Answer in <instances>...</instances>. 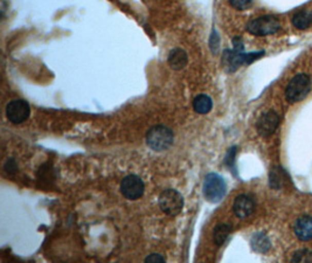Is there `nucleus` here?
<instances>
[{
  "label": "nucleus",
  "instance_id": "nucleus-10",
  "mask_svg": "<svg viewBox=\"0 0 312 263\" xmlns=\"http://www.w3.org/2000/svg\"><path fill=\"white\" fill-rule=\"evenodd\" d=\"M255 206L256 202L253 197L249 196V194H240V196L235 199L233 211L237 218L246 219L254 213Z\"/></svg>",
  "mask_w": 312,
  "mask_h": 263
},
{
  "label": "nucleus",
  "instance_id": "nucleus-13",
  "mask_svg": "<svg viewBox=\"0 0 312 263\" xmlns=\"http://www.w3.org/2000/svg\"><path fill=\"white\" fill-rule=\"evenodd\" d=\"M286 180H288V176L284 172L282 167H272L270 171V176H269V184H270L271 189L279 190L282 189L285 185Z\"/></svg>",
  "mask_w": 312,
  "mask_h": 263
},
{
  "label": "nucleus",
  "instance_id": "nucleus-14",
  "mask_svg": "<svg viewBox=\"0 0 312 263\" xmlns=\"http://www.w3.org/2000/svg\"><path fill=\"white\" fill-rule=\"evenodd\" d=\"M193 108L200 115H206L213 108V101L208 95L201 94L194 99Z\"/></svg>",
  "mask_w": 312,
  "mask_h": 263
},
{
  "label": "nucleus",
  "instance_id": "nucleus-22",
  "mask_svg": "<svg viewBox=\"0 0 312 263\" xmlns=\"http://www.w3.org/2000/svg\"><path fill=\"white\" fill-rule=\"evenodd\" d=\"M5 168L8 173H14L16 171V164L13 159H10L5 165Z\"/></svg>",
  "mask_w": 312,
  "mask_h": 263
},
{
  "label": "nucleus",
  "instance_id": "nucleus-21",
  "mask_svg": "<svg viewBox=\"0 0 312 263\" xmlns=\"http://www.w3.org/2000/svg\"><path fill=\"white\" fill-rule=\"evenodd\" d=\"M235 154H236V147H232L228 151L227 157H226V164L228 165V166L232 167L234 164V158H235Z\"/></svg>",
  "mask_w": 312,
  "mask_h": 263
},
{
  "label": "nucleus",
  "instance_id": "nucleus-12",
  "mask_svg": "<svg viewBox=\"0 0 312 263\" xmlns=\"http://www.w3.org/2000/svg\"><path fill=\"white\" fill-rule=\"evenodd\" d=\"M187 61H189V58H187L186 52L180 48L173 49L169 55L170 66L176 70L181 69V68L185 67L187 65Z\"/></svg>",
  "mask_w": 312,
  "mask_h": 263
},
{
  "label": "nucleus",
  "instance_id": "nucleus-2",
  "mask_svg": "<svg viewBox=\"0 0 312 263\" xmlns=\"http://www.w3.org/2000/svg\"><path fill=\"white\" fill-rule=\"evenodd\" d=\"M227 192V185L224 178L217 173H208L204 180L203 193L207 201L217 203L224 199Z\"/></svg>",
  "mask_w": 312,
  "mask_h": 263
},
{
  "label": "nucleus",
  "instance_id": "nucleus-19",
  "mask_svg": "<svg viewBox=\"0 0 312 263\" xmlns=\"http://www.w3.org/2000/svg\"><path fill=\"white\" fill-rule=\"evenodd\" d=\"M230 5L238 11H245L253 6L254 0H229Z\"/></svg>",
  "mask_w": 312,
  "mask_h": 263
},
{
  "label": "nucleus",
  "instance_id": "nucleus-17",
  "mask_svg": "<svg viewBox=\"0 0 312 263\" xmlns=\"http://www.w3.org/2000/svg\"><path fill=\"white\" fill-rule=\"evenodd\" d=\"M230 232H232V226L228 223H219L215 227L214 233H213V241L216 246H221L227 240Z\"/></svg>",
  "mask_w": 312,
  "mask_h": 263
},
{
  "label": "nucleus",
  "instance_id": "nucleus-5",
  "mask_svg": "<svg viewBox=\"0 0 312 263\" xmlns=\"http://www.w3.org/2000/svg\"><path fill=\"white\" fill-rule=\"evenodd\" d=\"M281 28V24L276 16L264 15L251 19L247 24V31L256 36H266L276 33Z\"/></svg>",
  "mask_w": 312,
  "mask_h": 263
},
{
  "label": "nucleus",
  "instance_id": "nucleus-1",
  "mask_svg": "<svg viewBox=\"0 0 312 263\" xmlns=\"http://www.w3.org/2000/svg\"><path fill=\"white\" fill-rule=\"evenodd\" d=\"M311 90V79L306 74H297L290 80L285 89V99L289 103L303 101Z\"/></svg>",
  "mask_w": 312,
  "mask_h": 263
},
{
  "label": "nucleus",
  "instance_id": "nucleus-16",
  "mask_svg": "<svg viewBox=\"0 0 312 263\" xmlns=\"http://www.w3.org/2000/svg\"><path fill=\"white\" fill-rule=\"evenodd\" d=\"M251 247L260 254L267 253L270 249V241L268 237L263 234V233H256V234L251 237Z\"/></svg>",
  "mask_w": 312,
  "mask_h": 263
},
{
  "label": "nucleus",
  "instance_id": "nucleus-7",
  "mask_svg": "<svg viewBox=\"0 0 312 263\" xmlns=\"http://www.w3.org/2000/svg\"><path fill=\"white\" fill-rule=\"evenodd\" d=\"M145 190L144 181L138 176L130 175L122 180L121 192L129 200H137L143 196Z\"/></svg>",
  "mask_w": 312,
  "mask_h": 263
},
{
  "label": "nucleus",
  "instance_id": "nucleus-6",
  "mask_svg": "<svg viewBox=\"0 0 312 263\" xmlns=\"http://www.w3.org/2000/svg\"><path fill=\"white\" fill-rule=\"evenodd\" d=\"M159 206L166 215L176 216L183 207V198L176 190H165L159 196Z\"/></svg>",
  "mask_w": 312,
  "mask_h": 263
},
{
  "label": "nucleus",
  "instance_id": "nucleus-20",
  "mask_svg": "<svg viewBox=\"0 0 312 263\" xmlns=\"http://www.w3.org/2000/svg\"><path fill=\"white\" fill-rule=\"evenodd\" d=\"M145 262L148 263H164L165 258L160 255V254L153 253L151 255H149L146 258H145Z\"/></svg>",
  "mask_w": 312,
  "mask_h": 263
},
{
  "label": "nucleus",
  "instance_id": "nucleus-4",
  "mask_svg": "<svg viewBox=\"0 0 312 263\" xmlns=\"http://www.w3.org/2000/svg\"><path fill=\"white\" fill-rule=\"evenodd\" d=\"M146 143L153 151H165L172 145V130L164 125H156L149 130L146 135Z\"/></svg>",
  "mask_w": 312,
  "mask_h": 263
},
{
  "label": "nucleus",
  "instance_id": "nucleus-23",
  "mask_svg": "<svg viewBox=\"0 0 312 263\" xmlns=\"http://www.w3.org/2000/svg\"><path fill=\"white\" fill-rule=\"evenodd\" d=\"M233 44H234V49L238 50V52H242V50H243V42L241 41L240 37H238V36L234 37Z\"/></svg>",
  "mask_w": 312,
  "mask_h": 263
},
{
  "label": "nucleus",
  "instance_id": "nucleus-3",
  "mask_svg": "<svg viewBox=\"0 0 312 263\" xmlns=\"http://www.w3.org/2000/svg\"><path fill=\"white\" fill-rule=\"evenodd\" d=\"M264 52H256V53H242L238 50L234 49L230 50L227 49L224 52V57H222V65H224L225 69L228 73H233V71L237 70L242 65H250L251 62L258 60Z\"/></svg>",
  "mask_w": 312,
  "mask_h": 263
},
{
  "label": "nucleus",
  "instance_id": "nucleus-8",
  "mask_svg": "<svg viewBox=\"0 0 312 263\" xmlns=\"http://www.w3.org/2000/svg\"><path fill=\"white\" fill-rule=\"evenodd\" d=\"M31 114V107L26 101L14 100L11 101L6 107V116L8 121L13 124H20L27 120Z\"/></svg>",
  "mask_w": 312,
  "mask_h": 263
},
{
  "label": "nucleus",
  "instance_id": "nucleus-11",
  "mask_svg": "<svg viewBox=\"0 0 312 263\" xmlns=\"http://www.w3.org/2000/svg\"><path fill=\"white\" fill-rule=\"evenodd\" d=\"M293 231L298 240L304 241V242L312 240V216H299L296 220V222H295Z\"/></svg>",
  "mask_w": 312,
  "mask_h": 263
},
{
  "label": "nucleus",
  "instance_id": "nucleus-18",
  "mask_svg": "<svg viewBox=\"0 0 312 263\" xmlns=\"http://www.w3.org/2000/svg\"><path fill=\"white\" fill-rule=\"evenodd\" d=\"M291 262H312V253L309 249H302L295 253Z\"/></svg>",
  "mask_w": 312,
  "mask_h": 263
},
{
  "label": "nucleus",
  "instance_id": "nucleus-9",
  "mask_svg": "<svg viewBox=\"0 0 312 263\" xmlns=\"http://www.w3.org/2000/svg\"><path fill=\"white\" fill-rule=\"evenodd\" d=\"M280 124V117L275 111H267L264 112L262 116L259 118L258 123H256V129L258 133L262 137H270V136L275 133L276 129L279 128Z\"/></svg>",
  "mask_w": 312,
  "mask_h": 263
},
{
  "label": "nucleus",
  "instance_id": "nucleus-15",
  "mask_svg": "<svg viewBox=\"0 0 312 263\" xmlns=\"http://www.w3.org/2000/svg\"><path fill=\"white\" fill-rule=\"evenodd\" d=\"M291 23L297 29H307L312 25V13L309 11H299L292 16Z\"/></svg>",
  "mask_w": 312,
  "mask_h": 263
}]
</instances>
